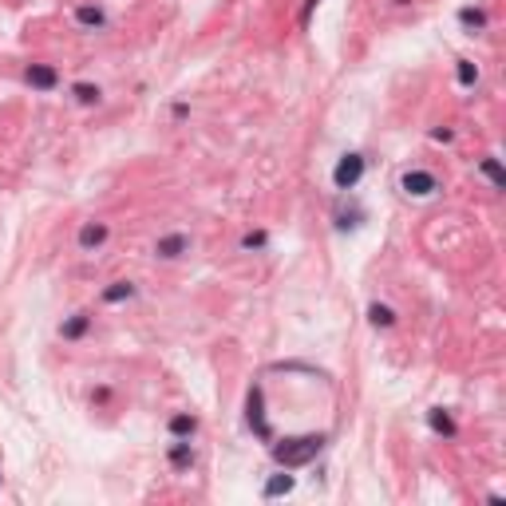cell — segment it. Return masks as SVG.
Returning a JSON list of instances; mask_svg holds the SVG:
<instances>
[{"label": "cell", "mask_w": 506, "mask_h": 506, "mask_svg": "<svg viewBox=\"0 0 506 506\" xmlns=\"http://www.w3.org/2000/svg\"><path fill=\"white\" fill-rule=\"evenodd\" d=\"M364 166H368V163H364V155H356V151H352V155H344L340 163L333 166V186L336 190H352L356 182L364 178Z\"/></svg>", "instance_id": "3"}, {"label": "cell", "mask_w": 506, "mask_h": 506, "mask_svg": "<svg viewBox=\"0 0 506 506\" xmlns=\"http://www.w3.org/2000/svg\"><path fill=\"white\" fill-rule=\"evenodd\" d=\"M400 190L408 198H431L439 190V178L431 171H403V178H400Z\"/></svg>", "instance_id": "4"}, {"label": "cell", "mask_w": 506, "mask_h": 506, "mask_svg": "<svg viewBox=\"0 0 506 506\" xmlns=\"http://www.w3.org/2000/svg\"><path fill=\"white\" fill-rule=\"evenodd\" d=\"M171 467L174 471H190V467H194V447H190V439H178V443L171 447Z\"/></svg>", "instance_id": "12"}, {"label": "cell", "mask_w": 506, "mask_h": 506, "mask_svg": "<svg viewBox=\"0 0 506 506\" xmlns=\"http://www.w3.org/2000/svg\"><path fill=\"white\" fill-rule=\"evenodd\" d=\"M107 238H111V230H107V222H84L79 226V249L84 253H95V249H103Z\"/></svg>", "instance_id": "6"}, {"label": "cell", "mask_w": 506, "mask_h": 506, "mask_svg": "<svg viewBox=\"0 0 506 506\" xmlns=\"http://www.w3.org/2000/svg\"><path fill=\"white\" fill-rule=\"evenodd\" d=\"M459 24L467 28V32H482L487 28V9H479V4H467V9H459Z\"/></svg>", "instance_id": "10"}, {"label": "cell", "mask_w": 506, "mask_h": 506, "mask_svg": "<svg viewBox=\"0 0 506 506\" xmlns=\"http://www.w3.org/2000/svg\"><path fill=\"white\" fill-rule=\"evenodd\" d=\"M320 447H325V435H297V439H285V443H273L269 451H273V463L277 467L293 471V467L313 463V459L320 455Z\"/></svg>", "instance_id": "1"}, {"label": "cell", "mask_w": 506, "mask_h": 506, "mask_svg": "<svg viewBox=\"0 0 506 506\" xmlns=\"http://www.w3.org/2000/svg\"><path fill=\"white\" fill-rule=\"evenodd\" d=\"M356 226H360V210H348V214H344V210H336V230H356Z\"/></svg>", "instance_id": "21"}, {"label": "cell", "mask_w": 506, "mask_h": 506, "mask_svg": "<svg viewBox=\"0 0 506 506\" xmlns=\"http://www.w3.org/2000/svg\"><path fill=\"white\" fill-rule=\"evenodd\" d=\"M246 423L258 439L273 443V427H269V420H265V392H261V384H253L246 395Z\"/></svg>", "instance_id": "2"}, {"label": "cell", "mask_w": 506, "mask_h": 506, "mask_svg": "<svg viewBox=\"0 0 506 506\" xmlns=\"http://www.w3.org/2000/svg\"><path fill=\"white\" fill-rule=\"evenodd\" d=\"M24 84L36 87V91H56L60 71H56L52 64H28V68H24Z\"/></svg>", "instance_id": "5"}, {"label": "cell", "mask_w": 506, "mask_h": 506, "mask_svg": "<svg viewBox=\"0 0 506 506\" xmlns=\"http://www.w3.org/2000/svg\"><path fill=\"white\" fill-rule=\"evenodd\" d=\"M131 297H135V285H131V281H111V285L103 289V300H107V305H123V300H131Z\"/></svg>", "instance_id": "16"}, {"label": "cell", "mask_w": 506, "mask_h": 506, "mask_svg": "<svg viewBox=\"0 0 506 506\" xmlns=\"http://www.w3.org/2000/svg\"><path fill=\"white\" fill-rule=\"evenodd\" d=\"M427 423H431V431H435V435H443V439L459 435V427H455V420H451V412H447V408H431Z\"/></svg>", "instance_id": "8"}, {"label": "cell", "mask_w": 506, "mask_h": 506, "mask_svg": "<svg viewBox=\"0 0 506 506\" xmlns=\"http://www.w3.org/2000/svg\"><path fill=\"white\" fill-rule=\"evenodd\" d=\"M368 325H372V328H392V325H395V309H392V305H380V300H372V305H368Z\"/></svg>", "instance_id": "13"}, {"label": "cell", "mask_w": 506, "mask_h": 506, "mask_svg": "<svg viewBox=\"0 0 506 506\" xmlns=\"http://www.w3.org/2000/svg\"><path fill=\"white\" fill-rule=\"evenodd\" d=\"M269 246V233L265 230H249L246 238H241V249H249V253H253V249H265Z\"/></svg>", "instance_id": "20"}, {"label": "cell", "mask_w": 506, "mask_h": 506, "mask_svg": "<svg viewBox=\"0 0 506 506\" xmlns=\"http://www.w3.org/2000/svg\"><path fill=\"white\" fill-rule=\"evenodd\" d=\"M479 171L487 174L490 182H495V190H506V174H502V163H498L495 155H490V158H482V163H479Z\"/></svg>", "instance_id": "18"}, {"label": "cell", "mask_w": 506, "mask_h": 506, "mask_svg": "<svg viewBox=\"0 0 506 506\" xmlns=\"http://www.w3.org/2000/svg\"><path fill=\"white\" fill-rule=\"evenodd\" d=\"M87 328H91V313H76V317H68L60 325V336L64 340H79V336H87Z\"/></svg>", "instance_id": "9"}, {"label": "cell", "mask_w": 506, "mask_h": 506, "mask_svg": "<svg viewBox=\"0 0 506 506\" xmlns=\"http://www.w3.org/2000/svg\"><path fill=\"white\" fill-rule=\"evenodd\" d=\"M71 95H76V103H84V107H95L99 99H103L99 84H71Z\"/></svg>", "instance_id": "17"}, {"label": "cell", "mask_w": 506, "mask_h": 506, "mask_svg": "<svg viewBox=\"0 0 506 506\" xmlns=\"http://www.w3.org/2000/svg\"><path fill=\"white\" fill-rule=\"evenodd\" d=\"M186 249H190V238H186V233H163V238L155 241V253H158V258H166V261L182 258Z\"/></svg>", "instance_id": "7"}, {"label": "cell", "mask_w": 506, "mask_h": 506, "mask_svg": "<svg viewBox=\"0 0 506 506\" xmlns=\"http://www.w3.org/2000/svg\"><path fill=\"white\" fill-rule=\"evenodd\" d=\"M455 76H459V84H463V87H475V84H479V68H475L471 60H459V64H455Z\"/></svg>", "instance_id": "19"}, {"label": "cell", "mask_w": 506, "mask_h": 506, "mask_svg": "<svg viewBox=\"0 0 506 506\" xmlns=\"http://www.w3.org/2000/svg\"><path fill=\"white\" fill-rule=\"evenodd\" d=\"M317 4H320V0H309V4H305V20H309V12L317 9Z\"/></svg>", "instance_id": "23"}, {"label": "cell", "mask_w": 506, "mask_h": 506, "mask_svg": "<svg viewBox=\"0 0 506 506\" xmlns=\"http://www.w3.org/2000/svg\"><path fill=\"white\" fill-rule=\"evenodd\" d=\"M166 427H171L174 439H190L198 431V420L190 412H178V415H171V423H166Z\"/></svg>", "instance_id": "14"}, {"label": "cell", "mask_w": 506, "mask_h": 506, "mask_svg": "<svg viewBox=\"0 0 506 506\" xmlns=\"http://www.w3.org/2000/svg\"><path fill=\"white\" fill-rule=\"evenodd\" d=\"M76 24L79 28H103L107 24V12L99 4H79L76 9Z\"/></svg>", "instance_id": "11"}, {"label": "cell", "mask_w": 506, "mask_h": 506, "mask_svg": "<svg viewBox=\"0 0 506 506\" xmlns=\"http://www.w3.org/2000/svg\"><path fill=\"white\" fill-rule=\"evenodd\" d=\"M431 138H435V143H451V131H447V127H435V131H431Z\"/></svg>", "instance_id": "22"}, {"label": "cell", "mask_w": 506, "mask_h": 506, "mask_svg": "<svg viewBox=\"0 0 506 506\" xmlns=\"http://www.w3.org/2000/svg\"><path fill=\"white\" fill-rule=\"evenodd\" d=\"M293 487H297V479H293V475H273V479L261 487V495H265V498H281V495H289Z\"/></svg>", "instance_id": "15"}]
</instances>
